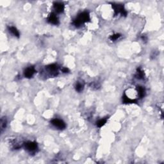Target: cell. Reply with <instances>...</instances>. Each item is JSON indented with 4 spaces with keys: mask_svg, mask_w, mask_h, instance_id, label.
<instances>
[{
    "mask_svg": "<svg viewBox=\"0 0 164 164\" xmlns=\"http://www.w3.org/2000/svg\"><path fill=\"white\" fill-rule=\"evenodd\" d=\"M48 22L51 24H54V25H58L59 24L58 19L54 13H51L49 15L48 17Z\"/></svg>",
    "mask_w": 164,
    "mask_h": 164,
    "instance_id": "7",
    "label": "cell"
},
{
    "mask_svg": "<svg viewBox=\"0 0 164 164\" xmlns=\"http://www.w3.org/2000/svg\"><path fill=\"white\" fill-rule=\"evenodd\" d=\"M112 7L115 12V14H118L119 13L121 14L122 16H126L127 15V12L124 9V7L122 5H117V4H112Z\"/></svg>",
    "mask_w": 164,
    "mask_h": 164,
    "instance_id": "2",
    "label": "cell"
},
{
    "mask_svg": "<svg viewBox=\"0 0 164 164\" xmlns=\"http://www.w3.org/2000/svg\"><path fill=\"white\" fill-rule=\"evenodd\" d=\"M62 71L64 73H68L69 70H68V68H64V69H62Z\"/></svg>",
    "mask_w": 164,
    "mask_h": 164,
    "instance_id": "17",
    "label": "cell"
},
{
    "mask_svg": "<svg viewBox=\"0 0 164 164\" xmlns=\"http://www.w3.org/2000/svg\"><path fill=\"white\" fill-rule=\"evenodd\" d=\"M47 69H48L49 71L52 73H54V72H56L57 71V69H58V67L56 64H51V65H49L47 67Z\"/></svg>",
    "mask_w": 164,
    "mask_h": 164,
    "instance_id": "12",
    "label": "cell"
},
{
    "mask_svg": "<svg viewBox=\"0 0 164 164\" xmlns=\"http://www.w3.org/2000/svg\"><path fill=\"white\" fill-rule=\"evenodd\" d=\"M24 147L29 152H33L37 149V144L35 142H27L24 144Z\"/></svg>",
    "mask_w": 164,
    "mask_h": 164,
    "instance_id": "4",
    "label": "cell"
},
{
    "mask_svg": "<svg viewBox=\"0 0 164 164\" xmlns=\"http://www.w3.org/2000/svg\"><path fill=\"white\" fill-rule=\"evenodd\" d=\"M120 37H121V35L119 34V33H116V34H114L112 35V36H110V39L111 40L114 41V40H116L117 39H118Z\"/></svg>",
    "mask_w": 164,
    "mask_h": 164,
    "instance_id": "16",
    "label": "cell"
},
{
    "mask_svg": "<svg viewBox=\"0 0 164 164\" xmlns=\"http://www.w3.org/2000/svg\"><path fill=\"white\" fill-rule=\"evenodd\" d=\"M106 123V119H101V120H99V121L97 122V126L99 127V128H101V127H102V126L105 125Z\"/></svg>",
    "mask_w": 164,
    "mask_h": 164,
    "instance_id": "14",
    "label": "cell"
},
{
    "mask_svg": "<svg viewBox=\"0 0 164 164\" xmlns=\"http://www.w3.org/2000/svg\"><path fill=\"white\" fill-rule=\"evenodd\" d=\"M83 85H82L81 83H79V82H78V83H76V90H77V91L81 92L83 90Z\"/></svg>",
    "mask_w": 164,
    "mask_h": 164,
    "instance_id": "15",
    "label": "cell"
},
{
    "mask_svg": "<svg viewBox=\"0 0 164 164\" xmlns=\"http://www.w3.org/2000/svg\"><path fill=\"white\" fill-rule=\"evenodd\" d=\"M9 31L10 33H12L13 35H14L15 37H19V31L17 30V29L14 26H9Z\"/></svg>",
    "mask_w": 164,
    "mask_h": 164,
    "instance_id": "8",
    "label": "cell"
},
{
    "mask_svg": "<svg viewBox=\"0 0 164 164\" xmlns=\"http://www.w3.org/2000/svg\"><path fill=\"white\" fill-rule=\"evenodd\" d=\"M123 101L125 103H136V101L135 99H131L125 94L123 97Z\"/></svg>",
    "mask_w": 164,
    "mask_h": 164,
    "instance_id": "9",
    "label": "cell"
},
{
    "mask_svg": "<svg viewBox=\"0 0 164 164\" xmlns=\"http://www.w3.org/2000/svg\"><path fill=\"white\" fill-rule=\"evenodd\" d=\"M136 78L137 79H142L144 78V71H142L141 69L139 68V69H137V72H136V74L135 75Z\"/></svg>",
    "mask_w": 164,
    "mask_h": 164,
    "instance_id": "10",
    "label": "cell"
},
{
    "mask_svg": "<svg viewBox=\"0 0 164 164\" xmlns=\"http://www.w3.org/2000/svg\"><path fill=\"white\" fill-rule=\"evenodd\" d=\"M7 126V120H6L5 117H3L1 119V130L3 131V129L6 128Z\"/></svg>",
    "mask_w": 164,
    "mask_h": 164,
    "instance_id": "13",
    "label": "cell"
},
{
    "mask_svg": "<svg viewBox=\"0 0 164 164\" xmlns=\"http://www.w3.org/2000/svg\"><path fill=\"white\" fill-rule=\"evenodd\" d=\"M64 5L60 2H56L54 3V9L57 13H62L64 10Z\"/></svg>",
    "mask_w": 164,
    "mask_h": 164,
    "instance_id": "6",
    "label": "cell"
},
{
    "mask_svg": "<svg viewBox=\"0 0 164 164\" xmlns=\"http://www.w3.org/2000/svg\"><path fill=\"white\" fill-rule=\"evenodd\" d=\"M35 72L36 71L33 67H29V68H26V70L24 71V76L27 78H30L33 76V74L35 73Z\"/></svg>",
    "mask_w": 164,
    "mask_h": 164,
    "instance_id": "5",
    "label": "cell"
},
{
    "mask_svg": "<svg viewBox=\"0 0 164 164\" xmlns=\"http://www.w3.org/2000/svg\"><path fill=\"white\" fill-rule=\"evenodd\" d=\"M137 91H138V96L140 98L143 97L145 95V89L142 87H137Z\"/></svg>",
    "mask_w": 164,
    "mask_h": 164,
    "instance_id": "11",
    "label": "cell"
},
{
    "mask_svg": "<svg viewBox=\"0 0 164 164\" xmlns=\"http://www.w3.org/2000/svg\"><path fill=\"white\" fill-rule=\"evenodd\" d=\"M90 21V16L88 12H84L79 14L76 19L73 21V24L76 27H79L81 24L84 23H87Z\"/></svg>",
    "mask_w": 164,
    "mask_h": 164,
    "instance_id": "1",
    "label": "cell"
},
{
    "mask_svg": "<svg viewBox=\"0 0 164 164\" xmlns=\"http://www.w3.org/2000/svg\"><path fill=\"white\" fill-rule=\"evenodd\" d=\"M52 125L59 130H64L66 127V125L64 121L58 119H54L51 121Z\"/></svg>",
    "mask_w": 164,
    "mask_h": 164,
    "instance_id": "3",
    "label": "cell"
}]
</instances>
